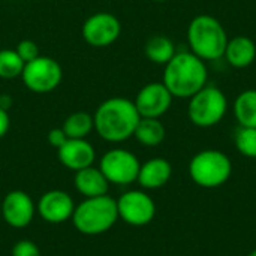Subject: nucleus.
Masks as SVG:
<instances>
[{"instance_id":"26","label":"nucleus","mask_w":256,"mask_h":256,"mask_svg":"<svg viewBox=\"0 0 256 256\" xmlns=\"http://www.w3.org/2000/svg\"><path fill=\"white\" fill-rule=\"evenodd\" d=\"M48 142L54 147V148H60L69 138L66 136L64 130L62 128H54L48 132V136H46Z\"/></svg>"},{"instance_id":"2","label":"nucleus","mask_w":256,"mask_h":256,"mask_svg":"<svg viewBox=\"0 0 256 256\" xmlns=\"http://www.w3.org/2000/svg\"><path fill=\"white\" fill-rule=\"evenodd\" d=\"M162 82L172 98L189 99L208 84V69L192 51H178L164 66Z\"/></svg>"},{"instance_id":"22","label":"nucleus","mask_w":256,"mask_h":256,"mask_svg":"<svg viewBox=\"0 0 256 256\" xmlns=\"http://www.w3.org/2000/svg\"><path fill=\"white\" fill-rule=\"evenodd\" d=\"M24 64L26 63L21 60V57L15 50L10 48L0 50V78L12 80L21 76Z\"/></svg>"},{"instance_id":"29","label":"nucleus","mask_w":256,"mask_h":256,"mask_svg":"<svg viewBox=\"0 0 256 256\" xmlns=\"http://www.w3.org/2000/svg\"><path fill=\"white\" fill-rule=\"evenodd\" d=\"M248 256H256V249L255 250H252V252H250V254H249Z\"/></svg>"},{"instance_id":"1","label":"nucleus","mask_w":256,"mask_h":256,"mask_svg":"<svg viewBox=\"0 0 256 256\" xmlns=\"http://www.w3.org/2000/svg\"><path fill=\"white\" fill-rule=\"evenodd\" d=\"M141 116L134 100L122 96L108 98L93 114L94 130L106 142H123L134 136Z\"/></svg>"},{"instance_id":"8","label":"nucleus","mask_w":256,"mask_h":256,"mask_svg":"<svg viewBox=\"0 0 256 256\" xmlns=\"http://www.w3.org/2000/svg\"><path fill=\"white\" fill-rule=\"evenodd\" d=\"M141 162L126 148H111L99 160V170L110 184L128 186L136 182Z\"/></svg>"},{"instance_id":"7","label":"nucleus","mask_w":256,"mask_h":256,"mask_svg":"<svg viewBox=\"0 0 256 256\" xmlns=\"http://www.w3.org/2000/svg\"><path fill=\"white\" fill-rule=\"evenodd\" d=\"M21 80L30 92L44 94L60 86L63 80V69L56 58L39 56L24 64Z\"/></svg>"},{"instance_id":"30","label":"nucleus","mask_w":256,"mask_h":256,"mask_svg":"<svg viewBox=\"0 0 256 256\" xmlns=\"http://www.w3.org/2000/svg\"><path fill=\"white\" fill-rule=\"evenodd\" d=\"M153 2H159V3H162V2H168V0H153Z\"/></svg>"},{"instance_id":"4","label":"nucleus","mask_w":256,"mask_h":256,"mask_svg":"<svg viewBox=\"0 0 256 256\" xmlns=\"http://www.w3.org/2000/svg\"><path fill=\"white\" fill-rule=\"evenodd\" d=\"M118 220L117 201L106 195L86 198L75 206L72 224L75 230L84 236H100L110 231Z\"/></svg>"},{"instance_id":"5","label":"nucleus","mask_w":256,"mask_h":256,"mask_svg":"<svg viewBox=\"0 0 256 256\" xmlns=\"http://www.w3.org/2000/svg\"><path fill=\"white\" fill-rule=\"evenodd\" d=\"M232 174L230 156L216 148L198 152L189 162L192 182L202 189H218L224 186Z\"/></svg>"},{"instance_id":"28","label":"nucleus","mask_w":256,"mask_h":256,"mask_svg":"<svg viewBox=\"0 0 256 256\" xmlns=\"http://www.w3.org/2000/svg\"><path fill=\"white\" fill-rule=\"evenodd\" d=\"M10 105H12L10 96L9 94H0V108H3V110L8 111L10 108Z\"/></svg>"},{"instance_id":"24","label":"nucleus","mask_w":256,"mask_h":256,"mask_svg":"<svg viewBox=\"0 0 256 256\" xmlns=\"http://www.w3.org/2000/svg\"><path fill=\"white\" fill-rule=\"evenodd\" d=\"M15 51L18 52V56L21 57V60H22L24 63H28V62H32V60H34L36 57L40 56V54H39V46H38V44L33 42L32 39H24V40H21V42L16 45Z\"/></svg>"},{"instance_id":"13","label":"nucleus","mask_w":256,"mask_h":256,"mask_svg":"<svg viewBox=\"0 0 256 256\" xmlns=\"http://www.w3.org/2000/svg\"><path fill=\"white\" fill-rule=\"evenodd\" d=\"M74 210L75 202L72 196L68 192L58 189L45 192L36 204V212L40 219L51 225L68 222L69 219H72Z\"/></svg>"},{"instance_id":"27","label":"nucleus","mask_w":256,"mask_h":256,"mask_svg":"<svg viewBox=\"0 0 256 256\" xmlns=\"http://www.w3.org/2000/svg\"><path fill=\"white\" fill-rule=\"evenodd\" d=\"M10 128V117H9V112L3 108H0V140L8 134Z\"/></svg>"},{"instance_id":"17","label":"nucleus","mask_w":256,"mask_h":256,"mask_svg":"<svg viewBox=\"0 0 256 256\" xmlns=\"http://www.w3.org/2000/svg\"><path fill=\"white\" fill-rule=\"evenodd\" d=\"M74 184L78 194L84 198H96L106 195L110 189V183L99 170V166L96 168L93 165L76 171L74 177Z\"/></svg>"},{"instance_id":"21","label":"nucleus","mask_w":256,"mask_h":256,"mask_svg":"<svg viewBox=\"0 0 256 256\" xmlns=\"http://www.w3.org/2000/svg\"><path fill=\"white\" fill-rule=\"evenodd\" d=\"M62 129L64 130L68 138H74V140L87 138L94 130L93 116L88 112H84V111L72 112L63 122Z\"/></svg>"},{"instance_id":"12","label":"nucleus","mask_w":256,"mask_h":256,"mask_svg":"<svg viewBox=\"0 0 256 256\" xmlns=\"http://www.w3.org/2000/svg\"><path fill=\"white\" fill-rule=\"evenodd\" d=\"M36 214V206L32 196L24 190H12L2 198L0 216L15 230L27 228Z\"/></svg>"},{"instance_id":"6","label":"nucleus","mask_w":256,"mask_h":256,"mask_svg":"<svg viewBox=\"0 0 256 256\" xmlns=\"http://www.w3.org/2000/svg\"><path fill=\"white\" fill-rule=\"evenodd\" d=\"M228 112V98L216 86L207 84L189 98L188 117L192 124L208 129L219 124Z\"/></svg>"},{"instance_id":"15","label":"nucleus","mask_w":256,"mask_h":256,"mask_svg":"<svg viewBox=\"0 0 256 256\" xmlns=\"http://www.w3.org/2000/svg\"><path fill=\"white\" fill-rule=\"evenodd\" d=\"M172 176L171 164L164 158H152L141 164L136 182L144 190H156L164 188Z\"/></svg>"},{"instance_id":"18","label":"nucleus","mask_w":256,"mask_h":256,"mask_svg":"<svg viewBox=\"0 0 256 256\" xmlns=\"http://www.w3.org/2000/svg\"><path fill=\"white\" fill-rule=\"evenodd\" d=\"M134 136L144 147H158L164 142L166 136V129L159 118L141 117Z\"/></svg>"},{"instance_id":"20","label":"nucleus","mask_w":256,"mask_h":256,"mask_svg":"<svg viewBox=\"0 0 256 256\" xmlns=\"http://www.w3.org/2000/svg\"><path fill=\"white\" fill-rule=\"evenodd\" d=\"M144 52H146V57L152 63L165 66L174 57V54L177 51H176L174 42L168 36H165V34H156V36H152L146 42Z\"/></svg>"},{"instance_id":"10","label":"nucleus","mask_w":256,"mask_h":256,"mask_svg":"<svg viewBox=\"0 0 256 256\" xmlns=\"http://www.w3.org/2000/svg\"><path fill=\"white\" fill-rule=\"evenodd\" d=\"M81 34L88 45L94 48H105L120 38L122 22L114 14L96 12L84 21Z\"/></svg>"},{"instance_id":"11","label":"nucleus","mask_w":256,"mask_h":256,"mask_svg":"<svg viewBox=\"0 0 256 256\" xmlns=\"http://www.w3.org/2000/svg\"><path fill=\"white\" fill-rule=\"evenodd\" d=\"M172 99V94L162 81H153L140 88L134 99V104L141 117L160 118L170 111Z\"/></svg>"},{"instance_id":"19","label":"nucleus","mask_w":256,"mask_h":256,"mask_svg":"<svg viewBox=\"0 0 256 256\" xmlns=\"http://www.w3.org/2000/svg\"><path fill=\"white\" fill-rule=\"evenodd\" d=\"M234 116L242 128H256V88L243 90L236 98Z\"/></svg>"},{"instance_id":"14","label":"nucleus","mask_w":256,"mask_h":256,"mask_svg":"<svg viewBox=\"0 0 256 256\" xmlns=\"http://www.w3.org/2000/svg\"><path fill=\"white\" fill-rule=\"evenodd\" d=\"M57 158L64 168L76 172L94 164L96 150L86 138H69L60 148H57Z\"/></svg>"},{"instance_id":"31","label":"nucleus","mask_w":256,"mask_h":256,"mask_svg":"<svg viewBox=\"0 0 256 256\" xmlns=\"http://www.w3.org/2000/svg\"><path fill=\"white\" fill-rule=\"evenodd\" d=\"M0 208H2V198H0Z\"/></svg>"},{"instance_id":"16","label":"nucleus","mask_w":256,"mask_h":256,"mask_svg":"<svg viewBox=\"0 0 256 256\" xmlns=\"http://www.w3.org/2000/svg\"><path fill=\"white\" fill-rule=\"evenodd\" d=\"M224 57L231 68L236 69L249 68L256 58L255 40L244 34H238L228 39Z\"/></svg>"},{"instance_id":"23","label":"nucleus","mask_w":256,"mask_h":256,"mask_svg":"<svg viewBox=\"0 0 256 256\" xmlns=\"http://www.w3.org/2000/svg\"><path fill=\"white\" fill-rule=\"evenodd\" d=\"M236 147L240 154L256 159V128H238L234 136Z\"/></svg>"},{"instance_id":"9","label":"nucleus","mask_w":256,"mask_h":256,"mask_svg":"<svg viewBox=\"0 0 256 256\" xmlns=\"http://www.w3.org/2000/svg\"><path fill=\"white\" fill-rule=\"evenodd\" d=\"M116 201L118 219L130 226H146L156 216V204L146 190H128Z\"/></svg>"},{"instance_id":"3","label":"nucleus","mask_w":256,"mask_h":256,"mask_svg":"<svg viewBox=\"0 0 256 256\" xmlns=\"http://www.w3.org/2000/svg\"><path fill=\"white\" fill-rule=\"evenodd\" d=\"M186 34L190 48L189 51L204 62H213L224 57L230 38L218 18L208 14L196 15L189 22Z\"/></svg>"},{"instance_id":"25","label":"nucleus","mask_w":256,"mask_h":256,"mask_svg":"<svg viewBox=\"0 0 256 256\" xmlns=\"http://www.w3.org/2000/svg\"><path fill=\"white\" fill-rule=\"evenodd\" d=\"M10 256H40V250L34 242L20 240L12 246Z\"/></svg>"}]
</instances>
